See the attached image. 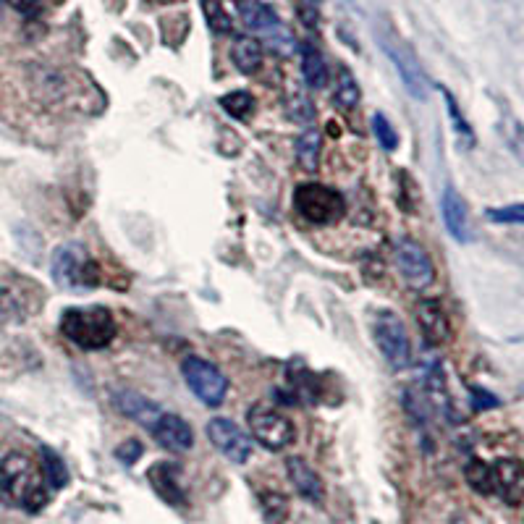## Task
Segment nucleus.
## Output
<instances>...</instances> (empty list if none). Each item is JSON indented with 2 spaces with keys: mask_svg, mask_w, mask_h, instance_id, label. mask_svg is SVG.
<instances>
[{
  "mask_svg": "<svg viewBox=\"0 0 524 524\" xmlns=\"http://www.w3.org/2000/svg\"><path fill=\"white\" fill-rule=\"evenodd\" d=\"M0 490L3 496L19 509L35 514L48 504V483L42 475V467L35 464V459L27 454L3 456L0 462Z\"/></svg>",
  "mask_w": 524,
  "mask_h": 524,
  "instance_id": "obj_1",
  "label": "nucleus"
},
{
  "mask_svg": "<svg viewBox=\"0 0 524 524\" xmlns=\"http://www.w3.org/2000/svg\"><path fill=\"white\" fill-rule=\"evenodd\" d=\"M61 333L84 352H95L111 344L118 325L108 307H71L63 312Z\"/></svg>",
  "mask_w": 524,
  "mask_h": 524,
  "instance_id": "obj_2",
  "label": "nucleus"
},
{
  "mask_svg": "<svg viewBox=\"0 0 524 524\" xmlns=\"http://www.w3.org/2000/svg\"><path fill=\"white\" fill-rule=\"evenodd\" d=\"M375 40H378L380 50H383V53L391 58L393 66H396V71H399L401 82H404L409 95H412L414 100H428L430 79L428 74H425V69H422L420 58H417V53L412 50V45H409V42L393 29V24H388V21H378V27H375Z\"/></svg>",
  "mask_w": 524,
  "mask_h": 524,
  "instance_id": "obj_3",
  "label": "nucleus"
},
{
  "mask_svg": "<svg viewBox=\"0 0 524 524\" xmlns=\"http://www.w3.org/2000/svg\"><path fill=\"white\" fill-rule=\"evenodd\" d=\"M50 276L66 291H87L100 283V268L90 249L79 242H69L56 249L50 260Z\"/></svg>",
  "mask_w": 524,
  "mask_h": 524,
  "instance_id": "obj_4",
  "label": "nucleus"
},
{
  "mask_svg": "<svg viewBox=\"0 0 524 524\" xmlns=\"http://www.w3.org/2000/svg\"><path fill=\"white\" fill-rule=\"evenodd\" d=\"M294 207L304 221L312 226H333L346 215L344 194H338L333 187L325 184H302L294 194Z\"/></svg>",
  "mask_w": 524,
  "mask_h": 524,
  "instance_id": "obj_5",
  "label": "nucleus"
},
{
  "mask_svg": "<svg viewBox=\"0 0 524 524\" xmlns=\"http://www.w3.org/2000/svg\"><path fill=\"white\" fill-rule=\"evenodd\" d=\"M247 425L252 438L270 451H283L286 446L297 441L294 422L286 414L278 412V409L268 407V404H255V407L249 409Z\"/></svg>",
  "mask_w": 524,
  "mask_h": 524,
  "instance_id": "obj_6",
  "label": "nucleus"
},
{
  "mask_svg": "<svg viewBox=\"0 0 524 524\" xmlns=\"http://www.w3.org/2000/svg\"><path fill=\"white\" fill-rule=\"evenodd\" d=\"M181 375L187 380L189 391H192L205 407L215 409L226 401L228 378L213 365V362H207V359L202 357H187L181 362Z\"/></svg>",
  "mask_w": 524,
  "mask_h": 524,
  "instance_id": "obj_7",
  "label": "nucleus"
},
{
  "mask_svg": "<svg viewBox=\"0 0 524 524\" xmlns=\"http://www.w3.org/2000/svg\"><path fill=\"white\" fill-rule=\"evenodd\" d=\"M373 338L380 354L386 357L393 370H404L412 362V344H409L407 328L393 312H380L373 320Z\"/></svg>",
  "mask_w": 524,
  "mask_h": 524,
  "instance_id": "obj_8",
  "label": "nucleus"
},
{
  "mask_svg": "<svg viewBox=\"0 0 524 524\" xmlns=\"http://www.w3.org/2000/svg\"><path fill=\"white\" fill-rule=\"evenodd\" d=\"M393 260L399 268L401 278L407 281V286L417 291H425L430 283L435 281V268L430 255L425 252L420 242H414L412 236H401L393 244Z\"/></svg>",
  "mask_w": 524,
  "mask_h": 524,
  "instance_id": "obj_9",
  "label": "nucleus"
},
{
  "mask_svg": "<svg viewBox=\"0 0 524 524\" xmlns=\"http://www.w3.org/2000/svg\"><path fill=\"white\" fill-rule=\"evenodd\" d=\"M239 14H242L244 24L252 32L265 35V40L278 50V53H291L294 50V37L289 35V29L281 27L276 11L265 6L262 0H239Z\"/></svg>",
  "mask_w": 524,
  "mask_h": 524,
  "instance_id": "obj_10",
  "label": "nucleus"
},
{
  "mask_svg": "<svg viewBox=\"0 0 524 524\" xmlns=\"http://www.w3.org/2000/svg\"><path fill=\"white\" fill-rule=\"evenodd\" d=\"M207 438H210L215 449L221 451L223 456H228L234 464L249 462V456H252L249 435L228 417H215V420L207 422Z\"/></svg>",
  "mask_w": 524,
  "mask_h": 524,
  "instance_id": "obj_11",
  "label": "nucleus"
},
{
  "mask_svg": "<svg viewBox=\"0 0 524 524\" xmlns=\"http://www.w3.org/2000/svg\"><path fill=\"white\" fill-rule=\"evenodd\" d=\"M414 318H417V328L428 344L441 346L451 338V320L438 299H420L414 307Z\"/></svg>",
  "mask_w": 524,
  "mask_h": 524,
  "instance_id": "obj_12",
  "label": "nucleus"
},
{
  "mask_svg": "<svg viewBox=\"0 0 524 524\" xmlns=\"http://www.w3.org/2000/svg\"><path fill=\"white\" fill-rule=\"evenodd\" d=\"M493 493L509 506L522 504L524 464L517 462V459H498L493 464Z\"/></svg>",
  "mask_w": 524,
  "mask_h": 524,
  "instance_id": "obj_13",
  "label": "nucleus"
},
{
  "mask_svg": "<svg viewBox=\"0 0 524 524\" xmlns=\"http://www.w3.org/2000/svg\"><path fill=\"white\" fill-rule=\"evenodd\" d=\"M152 435L163 449L181 454L194 446V433L189 428V422L179 414H160V420L152 425Z\"/></svg>",
  "mask_w": 524,
  "mask_h": 524,
  "instance_id": "obj_14",
  "label": "nucleus"
},
{
  "mask_svg": "<svg viewBox=\"0 0 524 524\" xmlns=\"http://www.w3.org/2000/svg\"><path fill=\"white\" fill-rule=\"evenodd\" d=\"M441 213L446 231L451 234V239L459 244H467L472 239V226H469V210L467 202L462 200V194L456 192L454 187H446L441 197Z\"/></svg>",
  "mask_w": 524,
  "mask_h": 524,
  "instance_id": "obj_15",
  "label": "nucleus"
},
{
  "mask_svg": "<svg viewBox=\"0 0 524 524\" xmlns=\"http://www.w3.org/2000/svg\"><path fill=\"white\" fill-rule=\"evenodd\" d=\"M113 407L124 414V417H129V420L139 422V425H145V428L150 430L152 425L160 420V414H163L155 401L147 399V396H142V393L137 391H118L116 396H113Z\"/></svg>",
  "mask_w": 524,
  "mask_h": 524,
  "instance_id": "obj_16",
  "label": "nucleus"
},
{
  "mask_svg": "<svg viewBox=\"0 0 524 524\" xmlns=\"http://www.w3.org/2000/svg\"><path fill=\"white\" fill-rule=\"evenodd\" d=\"M286 472H289L291 485L297 488L299 496L312 501V504H320V501H323V480H320L318 472L307 464V459H302V456H289V459H286Z\"/></svg>",
  "mask_w": 524,
  "mask_h": 524,
  "instance_id": "obj_17",
  "label": "nucleus"
},
{
  "mask_svg": "<svg viewBox=\"0 0 524 524\" xmlns=\"http://www.w3.org/2000/svg\"><path fill=\"white\" fill-rule=\"evenodd\" d=\"M147 480H150V485L155 488V493H158L166 504H171V506L187 504L184 490H181V483H179V467H176V464H171V462L152 464L150 472H147Z\"/></svg>",
  "mask_w": 524,
  "mask_h": 524,
  "instance_id": "obj_18",
  "label": "nucleus"
},
{
  "mask_svg": "<svg viewBox=\"0 0 524 524\" xmlns=\"http://www.w3.org/2000/svg\"><path fill=\"white\" fill-rule=\"evenodd\" d=\"M231 63L242 74H255L262 66V42L255 37H239L231 45Z\"/></svg>",
  "mask_w": 524,
  "mask_h": 524,
  "instance_id": "obj_19",
  "label": "nucleus"
},
{
  "mask_svg": "<svg viewBox=\"0 0 524 524\" xmlns=\"http://www.w3.org/2000/svg\"><path fill=\"white\" fill-rule=\"evenodd\" d=\"M302 74L307 87H312V90H323L328 84V63L315 45H307L302 50Z\"/></svg>",
  "mask_w": 524,
  "mask_h": 524,
  "instance_id": "obj_20",
  "label": "nucleus"
},
{
  "mask_svg": "<svg viewBox=\"0 0 524 524\" xmlns=\"http://www.w3.org/2000/svg\"><path fill=\"white\" fill-rule=\"evenodd\" d=\"M359 97H362V92H359V84L352 71L338 66L336 84H333V103H336L341 111H352V108H357Z\"/></svg>",
  "mask_w": 524,
  "mask_h": 524,
  "instance_id": "obj_21",
  "label": "nucleus"
},
{
  "mask_svg": "<svg viewBox=\"0 0 524 524\" xmlns=\"http://www.w3.org/2000/svg\"><path fill=\"white\" fill-rule=\"evenodd\" d=\"M320 150H323V137L318 129L302 131V137L297 139V160L299 166L307 173H315L320 166Z\"/></svg>",
  "mask_w": 524,
  "mask_h": 524,
  "instance_id": "obj_22",
  "label": "nucleus"
},
{
  "mask_svg": "<svg viewBox=\"0 0 524 524\" xmlns=\"http://www.w3.org/2000/svg\"><path fill=\"white\" fill-rule=\"evenodd\" d=\"M441 92H443V100H446V108H449L451 126H454V134H456V139H459V147H462V150H472L477 142L475 131H472L469 121L464 118L462 108H459V103L454 100V95H451L446 87H441Z\"/></svg>",
  "mask_w": 524,
  "mask_h": 524,
  "instance_id": "obj_23",
  "label": "nucleus"
},
{
  "mask_svg": "<svg viewBox=\"0 0 524 524\" xmlns=\"http://www.w3.org/2000/svg\"><path fill=\"white\" fill-rule=\"evenodd\" d=\"M283 108H286V116L297 124H312L315 121V105L307 97V92H302L299 87H291L286 95H283Z\"/></svg>",
  "mask_w": 524,
  "mask_h": 524,
  "instance_id": "obj_24",
  "label": "nucleus"
},
{
  "mask_svg": "<svg viewBox=\"0 0 524 524\" xmlns=\"http://www.w3.org/2000/svg\"><path fill=\"white\" fill-rule=\"evenodd\" d=\"M40 454H42V475H45V483H48V488L61 490L63 485L69 483V469H66L61 456H58L53 449H48V446H42Z\"/></svg>",
  "mask_w": 524,
  "mask_h": 524,
  "instance_id": "obj_25",
  "label": "nucleus"
},
{
  "mask_svg": "<svg viewBox=\"0 0 524 524\" xmlns=\"http://www.w3.org/2000/svg\"><path fill=\"white\" fill-rule=\"evenodd\" d=\"M469 488L477 490L480 496H493V464H485L480 459H472L464 469Z\"/></svg>",
  "mask_w": 524,
  "mask_h": 524,
  "instance_id": "obj_26",
  "label": "nucleus"
},
{
  "mask_svg": "<svg viewBox=\"0 0 524 524\" xmlns=\"http://www.w3.org/2000/svg\"><path fill=\"white\" fill-rule=\"evenodd\" d=\"M255 105H257L255 97L244 90L228 92V95L221 97V108L228 113V116L236 118V121H247V118H252V113H255Z\"/></svg>",
  "mask_w": 524,
  "mask_h": 524,
  "instance_id": "obj_27",
  "label": "nucleus"
},
{
  "mask_svg": "<svg viewBox=\"0 0 524 524\" xmlns=\"http://www.w3.org/2000/svg\"><path fill=\"white\" fill-rule=\"evenodd\" d=\"M498 131H501V137H504L506 147L511 150V155L519 160L524 166V124L517 121V118L504 116L501 118V124H498Z\"/></svg>",
  "mask_w": 524,
  "mask_h": 524,
  "instance_id": "obj_28",
  "label": "nucleus"
},
{
  "mask_svg": "<svg viewBox=\"0 0 524 524\" xmlns=\"http://www.w3.org/2000/svg\"><path fill=\"white\" fill-rule=\"evenodd\" d=\"M200 6L202 14H205L207 27L213 29L215 35H228V32H231L234 24H231V16H228L221 0H200Z\"/></svg>",
  "mask_w": 524,
  "mask_h": 524,
  "instance_id": "obj_29",
  "label": "nucleus"
},
{
  "mask_svg": "<svg viewBox=\"0 0 524 524\" xmlns=\"http://www.w3.org/2000/svg\"><path fill=\"white\" fill-rule=\"evenodd\" d=\"M485 218L490 223H504V226H524V202L506 207H488Z\"/></svg>",
  "mask_w": 524,
  "mask_h": 524,
  "instance_id": "obj_30",
  "label": "nucleus"
},
{
  "mask_svg": "<svg viewBox=\"0 0 524 524\" xmlns=\"http://www.w3.org/2000/svg\"><path fill=\"white\" fill-rule=\"evenodd\" d=\"M373 134H375V139H378L383 150L391 152V150H396V147H399V134H396V129H393L391 121H388L383 113H375V116H373Z\"/></svg>",
  "mask_w": 524,
  "mask_h": 524,
  "instance_id": "obj_31",
  "label": "nucleus"
},
{
  "mask_svg": "<svg viewBox=\"0 0 524 524\" xmlns=\"http://www.w3.org/2000/svg\"><path fill=\"white\" fill-rule=\"evenodd\" d=\"M262 504H265V519L268 524H281L289 514V501L281 496V493H268V496L262 498Z\"/></svg>",
  "mask_w": 524,
  "mask_h": 524,
  "instance_id": "obj_32",
  "label": "nucleus"
},
{
  "mask_svg": "<svg viewBox=\"0 0 524 524\" xmlns=\"http://www.w3.org/2000/svg\"><path fill=\"white\" fill-rule=\"evenodd\" d=\"M116 456H118V459H121V462H124V464H134V462H137V459H139V456H142V443L134 441V438H129V441L121 443V446H118Z\"/></svg>",
  "mask_w": 524,
  "mask_h": 524,
  "instance_id": "obj_33",
  "label": "nucleus"
},
{
  "mask_svg": "<svg viewBox=\"0 0 524 524\" xmlns=\"http://www.w3.org/2000/svg\"><path fill=\"white\" fill-rule=\"evenodd\" d=\"M8 3L24 16H40L48 6V0H8Z\"/></svg>",
  "mask_w": 524,
  "mask_h": 524,
  "instance_id": "obj_34",
  "label": "nucleus"
},
{
  "mask_svg": "<svg viewBox=\"0 0 524 524\" xmlns=\"http://www.w3.org/2000/svg\"><path fill=\"white\" fill-rule=\"evenodd\" d=\"M451 524H467V519H464V517H456Z\"/></svg>",
  "mask_w": 524,
  "mask_h": 524,
  "instance_id": "obj_35",
  "label": "nucleus"
},
{
  "mask_svg": "<svg viewBox=\"0 0 524 524\" xmlns=\"http://www.w3.org/2000/svg\"><path fill=\"white\" fill-rule=\"evenodd\" d=\"M312 3H323V0H312Z\"/></svg>",
  "mask_w": 524,
  "mask_h": 524,
  "instance_id": "obj_36",
  "label": "nucleus"
},
{
  "mask_svg": "<svg viewBox=\"0 0 524 524\" xmlns=\"http://www.w3.org/2000/svg\"><path fill=\"white\" fill-rule=\"evenodd\" d=\"M163 3H166V0H163Z\"/></svg>",
  "mask_w": 524,
  "mask_h": 524,
  "instance_id": "obj_37",
  "label": "nucleus"
}]
</instances>
